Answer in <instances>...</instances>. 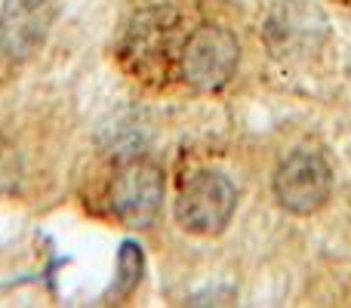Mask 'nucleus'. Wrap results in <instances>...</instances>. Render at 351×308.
<instances>
[{
	"instance_id": "f257e3e1",
	"label": "nucleus",
	"mask_w": 351,
	"mask_h": 308,
	"mask_svg": "<svg viewBox=\"0 0 351 308\" xmlns=\"http://www.w3.org/2000/svg\"><path fill=\"white\" fill-rule=\"evenodd\" d=\"M176 222L194 237H216L231 225L237 210V185L222 169H197L179 185Z\"/></svg>"
},
{
	"instance_id": "f03ea898",
	"label": "nucleus",
	"mask_w": 351,
	"mask_h": 308,
	"mask_svg": "<svg viewBox=\"0 0 351 308\" xmlns=\"http://www.w3.org/2000/svg\"><path fill=\"white\" fill-rule=\"evenodd\" d=\"M241 65V43L225 25H197L179 47V78L197 93H219Z\"/></svg>"
},
{
	"instance_id": "7ed1b4c3",
	"label": "nucleus",
	"mask_w": 351,
	"mask_h": 308,
	"mask_svg": "<svg viewBox=\"0 0 351 308\" xmlns=\"http://www.w3.org/2000/svg\"><path fill=\"white\" fill-rule=\"evenodd\" d=\"M164 169L148 157L127 161L108 185V210L127 228H152L164 206Z\"/></svg>"
},
{
	"instance_id": "20e7f679",
	"label": "nucleus",
	"mask_w": 351,
	"mask_h": 308,
	"mask_svg": "<svg viewBox=\"0 0 351 308\" xmlns=\"http://www.w3.org/2000/svg\"><path fill=\"white\" fill-rule=\"evenodd\" d=\"M271 188L280 210L290 216H311L324 210L333 194V169L315 148H296L280 157Z\"/></svg>"
},
{
	"instance_id": "39448f33",
	"label": "nucleus",
	"mask_w": 351,
	"mask_h": 308,
	"mask_svg": "<svg viewBox=\"0 0 351 308\" xmlns=\"http://www.w3.org/2000/svg\"><path fill=\"white\" fill-rule=\"evenodd\" d=\"M56 19V0H3L0 6V56L28 62L43 47Z\"/></svg>"
},
{
	"instance_id": "423d86ee",
	"label": "nucleus",
	"mask_w": 351,
	"mask_h": 308,
	"mask_svg": "<svg viewBox=\"0 0 351 308\" xmlns=\"http://www.w3.org/2000/svg\"><path fill=\"white\" fill-rule=\"evenodd\" d=\"M170 31L173 25L160 12H148V16L136 19V25L130 28V49H127L136 71H145L152 65H167V59H176V65H179V56H173L170 49Z\"/></svg>"
},
{
	"instance_id": "0eeeda50",
	"label": "nucleus",
	"mask_w": 351,
	"mask_h": 308,
	"mask_svg": "<svg viewBox=\"0 0 351 308\" xmlns=\"http://www.w3.org/2000/svg\"><path fill=\"white\" fill-rule=\"evenodd\" d=\"M142 274H145V256L136 241L121 244L117 253V268H114V296H130L139 287Z\"/></svg>"
}]
</instances>
